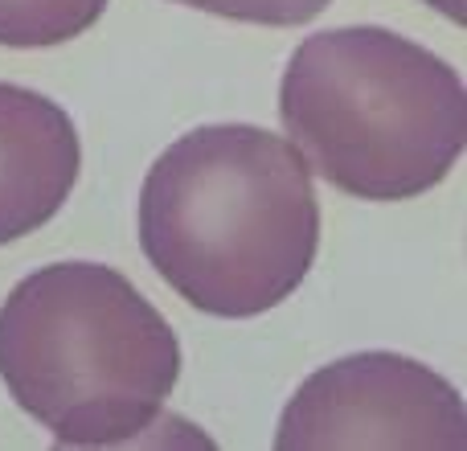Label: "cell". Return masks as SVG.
Masks as SVG:
<instances>
[{
	"label": "cell",
	"mask_w": 467,
	"mask_h": 451,
	"mask_svg": "<svg viewBox=\"0 0 467 451\" xmlns=\"http://www.w3.org/2000/svg\"><path fill=\"white\" fill-rule=\"evenodd\" d=\"M82 148L54 99L0 82V246L41 230L78 181Z\"/></svg>",
	"instance_id": "obj_5"
},
{
	"label": "cell",
	"mask_w": 467,
	"mask_h": 451,
	"mask_svg": "<svg viewBox=\"0 0 467 451\" xmlns=\"http://www.w3.org/2000/svg\"><path fill=\"white\" fill-rule=\"evenodd\" d=\"M140 246L177 296L210 316L283 304L320 250V202L296 144L250 123L172 140L140 189Z\"/></svg>",
	"instance_id": "obj_1"
},
{
	"label": "cell",
	"mask_w": 467,
	"mask_h": 451,
	"mask_svg": "<svg viewBox=\"0 0 467 451\" xmlns=\"http://www.w3.org/2000/svg\"><path fill=\"white\" fill-rule=\"evenodd\" d=\"M107 0H0V46L41 49L87 33Z\"/></svg>",
	"instance_id": "obj_6"
},
{
	"label": "cell",
	"mask_w": 467,
	"mask_h": 451,
	"mask_svg": "<svg viewBox=\"0 0 467 451\" xmlns=\"http://www.w3.org/2000/svg\"><path fill=\"white\" fill-rule=\"evenodd\" d=\"M0 378L54 444L115 447L161 419L181 345L128 275L54 263L0 304Z\"/></svg>",
	"instance_id": "obj_2"
},
{
	"label": "cell",
	"mask_w": 467,
	"mask_h": 451,
	"mask_svg": "<svg viewBox=\"0 0 467 451\" xmlns=\"http://www.w3.org/2000/svg\"><path fill=\"white\" fill-rule=\"evenodd\" d=\"M172 5H189L202 8V13L250 25H304L312 16H320L332 0H172Z\"/></svg>",
	"instance_id": "obj_7"
},
{
	"label": "cell",
	"mask_w": 467,
	"mask_h": 451,
	"mask_svg": "<svg viewBox=\"0 0 467 451\" xmlns=\"http://www.w3.org/2000/svg\"><path fill=\"white\" fill-rule=\"evenodd\" d=\"M287 140L312 173L361 202H406L451 173L467 136L455 66L378 25L324 29L279 87Z\"/></svg>",
	"instance_id": "obj_3"
},
{
	"label": "cell",
	"mask_w": 467,
	"mask_h": 451,
	"mask_svg": "<svg viewBox=\"0 0 467 451\" xmlns=\"http://www.w3.org/2000/svg\"><path fill=\"white\" fill-rule=\"evenodd\" d=\"M283 451H463V398L435 370L398 353H353L296 390L279 419Z\"/></svg>",
	"instance_id": "obj_4"
},
{
	"label": "cell",
	"mask_w": 467,
	"mask_h": 451,
	"mask_svg": "<svg viewBox=\"0 0 467 451\" xmlns=\"http://www.w3.org/2000/svg\"><path fill=\"white\" fill-rule=\"evenodd\" d=\"M422 5H431L435 13H443V16H451L455 25H463V0H422Z\"/></svg>",
	"instance_id": "obj_8"
}]
</instances>
